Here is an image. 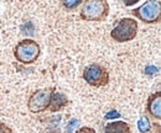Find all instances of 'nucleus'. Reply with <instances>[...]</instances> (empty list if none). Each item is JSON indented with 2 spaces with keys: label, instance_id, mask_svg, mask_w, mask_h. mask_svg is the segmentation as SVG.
Wrapping results in <instances>:
<instances>
[{
  "label": "nucleus",
  "instance_id": "1",
  "mask_svg": "<svg viewBox=\"0 0 161 133\" xmlns=\"http://www.w3.org/2000/svg\"><path fill=\"white\" fill-rule=\"evenodd\" d=\"M110 11L109 3L105 0H88L80 5V18L88 22H102Z\"/></svg>",
  "mask_w": 161,
  "mask_h": 133
},
{
  "label": "nucleus",
  "instance_id": "2",
  "mask_svg": "<svg viewBox=\"0 0 161 133\" xmlns=\"http://www.w3.org/2000/svg\"><path fill=\"white\" fill-rule=\"evenodd\" d=\"M14 57L16 62L25 65L34 64L41 56V46L32 38H25L16 43L14 47Z\"/></svg>",
  "mask_w": 161,
  "mask_h": 133
},
{
  "label": "nucleus",
  "instance_id": "3",
  "mask_svg": "<svg viewBox=\"0 0 161 133\" xmlns=\"http://www.w3.org/2000/svg\"><path fill=\"white\" fill-rule=\"evenodd\" d=\"M138 21L133 18H123L118 20L114 28L110 31V37L118 43L130 42L138 35Z\"/></svg>",
  "mask_w": 161,
  "mask_h": 133
},
{
  "label": "nucleus",
  "instance_id": "4",
  "mask_svg": "<svg viewBox=\"0 0 161 133\" xmlns=\"http://www.w3.org/2000/svg\"><path fill=\"white\" fill-rule=\"evenodd\" d=\"M130 14L144 23H159L161 20V4L156 0H149L141 4L139 8L133 9Z\"/></svg>",
  "mask_w": 161,
  "mask_h": 133
},
{
  "label": "nucleus",
  "instance_id": "5",
  "mask_svg": "<svg viewBox=\"0 0 161 133\" xmlns=\"http://www.w3.org/2000/svg\"><path fill=\"white\" fill-rule=\"evenodd\" d=\"M83 80L93 88H104L110 81V74L105 67L98 63H92L87 65L83 70Z\"/></svg>",
  "mask_w": 161,
  "mask_h": 133
},
{
  "label": "nucleus",
  "instance_id": "6",
  "mask_svg": "<svg viewBox=\"0 0 161 133\" xmlns=\"http://www.w3.org/2000/svg\"><path fill=\"white\" fill-rule=\"evenodd\" d=\"M56 88H43L34 91L27 100V109L31 114H42L48 111L51 97Z\"/></svg>",
  "mask_w": 161,
  "mask_h": 133
},
{
  "label": "nucleus",
  "instance_id": "7",
  "mask_svg": "<svg viewBox=\"0 0 161 133\" xmlns=\"http://www.w3.org/2000/svg\"><path fill=\"white\" fill-rule=\"evenodd\" d=\"M145 112L146 116L153 120V121H159L161 120V91L158 90L153 94H150L146 100V106H145Z\"/></svg>",
  "mask_w": 161,
  "mask_h": 133
},
{
  "label": "nucleus",
  "instance_id": "8",
  "mask_svg": "<svg viewBox=\"0 0 161 133\" xmlns=\"http://www.w3.org/2000/svg\"><path fill=\"white\" fill-rule=\"evenodd\" d=\"M139 133H161V123L150 120L146 115H141L138 121Z\"/></svg>",
  "mask_w": 161,
  "mask_h": 133
},
{
  "label": "nucleus",
  "instance_id": "9",
  "mask_svg": "<svg viewBox=\"0 0 161 133\" xmlns=\"http://www.w3.org/2000/svg\"><path fill=\"white\" fill-rule=\"evenodd\" d=\"M68 104H69L68 97L64 95L63 93H60V91L55 90L53 94H52V97H51V102H50L48 111L52 112V114L60 112V111H62L66 106H68Z\"/></svg>",
  "mask_w": 161,
  "mask_h": 133
},
{
  "label": "nucleus",
  "instance_id": "10",
  "mask_svg": "<svg viewBox=\"0 0 161 133\" xmlns=\"http://www.w3.org/2000/svg\"><path fill=\"white\" fill-rule=\"evenodd\" d=\"M102 133H131V128L129 123L119 120V121H113L107 123L103 127Z\"/></svg>",
  "mask_w": 161,
  "mask_h": 133
},
{
  "label": "nucleus",
  "instance_id": "11",
  "mask_svg": "<svg viewBox=\"0 0 161 133\" xmlns=\"http://www.w3.org/2000/svg\"><path fill=\"white\" fill-rule=\"evenodd\" d=\"M83 4V0H66V1H62L61 5L66 9V10H76L78 6H80Z\"/></svg>",
  "mask_w": 161,
  "mask_h": 133
},
{
  "label": "nucleus",
  "instance_id": "12",
  "mask_svg": "<svg viewBox=\"0 0 161 133\" xmlns=\"http://www.w3.org/2000/svg\"><path fill=\"white\" fill-rule=\"evenodd\" d=\"M144 74L145 75H154V74H159V68L155 65H146L144 69Z\"/></svg>",
  "mask_w": 161,
  "mask_h": 133
},
{
  "label": "nucleus",
  "instance_id": "13",
  "mask_svg": "<svg viewBox=\"0 0 161 133\" xmlns=\"http://www.w3.org/2000/svg\"><path fill=\"white\" fill-rule=\"evenodd\" d=\"M120 117H121L120 112H118L117 110H110L108 114H105L104 120H118V118H120Z\"/></svg>",
  "mask_w": 161,
  "mask_h": 133
},
{
  "label": "nucleus",
  "instance_id": "14",
  "mask_svg": "<svg viewBox=\"0 0 161 133\" xmlns=\"http://www.w3.org/2000/svg\"><path fill=\"white\" fill-rule=\"evenodd\" d=\"M78 120H76V118H72L68 123H67V126H66V133H72L73 132V130H75V127L78 125Z\"/></svg>",
  "mask_w": 161,
  "mask_h": 133
},
{
  "label": "nucleus",
  "instance_id": "15",
  "mask_svg": "<svg viewBox=\"0 0 161 133\" xmlns=\"http://www.w3.org/2000/svg\"><path fill=\"white\" fill-rule=\"evenodd\" d=\"M0 133H14V130L10 126H8L5 122L0 121Z\"/></svg>",
  "mask_w": 161,
  "mask_h": 133
},
{
  "label": "nucleus",
  "instance_id": "16",
  "mask_svg": "<svg viewBox=\"0 0 161 133\" xmlns=\"http://www.w3.org/2000/svg\"><path fill=\"white\" fill-rule=\"evenodd\" d=\"M76 133H96V130L92 128V127H88V126H83V127H80Z\"/></svg>",
  "mask_w": 161,
  "mask_h": 133
},
{
  "label": "nucleus",
  "instance_id": "17",
  "mask_svg": "<svg viewBox=\"0 0 161 133\" xmlns=\"http://www.w3.org/2000/svg\"><path fill=\"white\" fill-rule=\"evenodd\" d=\"M138 3V0H129V1H124V5L125 6H131V5H135Z\"/></svg>",
  "mask_w": 161,
  "mask_h": 133
}]
</instances>
